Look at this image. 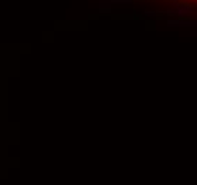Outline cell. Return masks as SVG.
<instances>
[{"instance_id":"6da1fadb","label":"cell","mask_w":197,"mask_h":185,"mask_svg":"<svg viewBox=\"0 0 197 185\" xmlns=\"http://www.w3.org/2000/svg\"><path fill=\"white\" fill-rule=\"evenodd\" d=\"M194 12V7L191 6V4L189 3H182L180 6H177V9L173 10V14H177V16L180 17H185V16H190V14H193Z\"/></svg>"},{"instance_id":"3957f363","label":"cell","mask_w":197,"mask_h":185,"mask_svg":"<svg viewBox=\"0 0 197 185\" xmlns=\"http://www.w3.org/2000/svg\"><path fill=\"white\" fill-rule=\"evenodd\" d=\"M191 36H197V32H191Z\"/></svg>"},{"instance_id":"7a4b0ae2","label":"cell","mask_w":197,"mask_h":185,"mask_svg":"<svg viewBox=\"0 0 197 185\" xmlns=\"http://www.w3.org/2000/svg\"><path fill=\"white\" fill-rule=\"evenodd\" d=\"M169 24H182V26H197L196 22H190V20H169Z\"/></svg>"}]
</instances>
